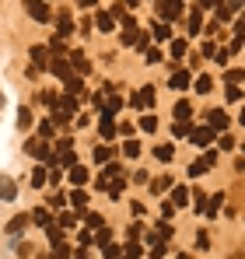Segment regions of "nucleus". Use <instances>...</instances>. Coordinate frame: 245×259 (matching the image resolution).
Returning <instances> with one entry per match:
<instances>
[{"label": "nucleus", "instance_id": "obj_40", "mask_svg": "<svg viewBox=\"0 0 245 259\" xmlns=\"http://www.w3.org/2000/svg\"><path fill=\"white\" fill-rule=\"evenodd\" d=\"M32 221H35V224H42V228H46V224H53V221H49V210H46V207H39V210L32 214Z\"/></svg>", "mask_w": 245, "mask_h": 259}, {"label": "nucleus", "instance_id": "obj_31", "mask_svg": "<svg viewBox=\"0 0 245 259\" xmlns=\"http://www.w3.org/2000/svg\"><path fill=\"white\" fill-rule=\"evenodd\" d=\"M189 119H175V126H172V133H175V137H189Z\"/></svg>", "mask_w": 245, "mask_h": 259}, {"label": "nucleus", "instance_id": "obj_46", "mask_svg": "<svg viewBox=\"0 0 245 259\" xmlns=\"http://www.w3.org/2000/svg\"><path fill=\"white\" fill-rule=\"evenodd\" d=\"M70 224H74V214H70V210H63V214H60V228H70Z\"/></svg>", "mask_w": 245, "mask_h": 259}, {"label": "nucleus", "instance_id": "obj_9", "mask_svg": "<svg viewBox=\"0 0 245 259\" xmlns=\"http://www.w3.org/2000/svg\"><path fill=\"white\" fill-rule=\"evenodd\" d=\"M49 70H53L56 77H63V81L74 74V70H70V60H63V56H53V60H49Z\"/></svg>", "mask_w": 245, "mask_h": 259}, {"label": "nucleus", "instance_id": "obj_59", "mask_svg": "<svg viewBox=\"0 0 245 259\" xmlns=\"http://www.w3.org/2000/svg\"><path fill=\"white\" fill-rule=\"evenodd\" d=\"M179 259H193V256H186V252H182V256H179Z\"/></svg>", "mask_w": 245, "mask_h": 259}, {"label": "nucleus", "instance_id": "obj_48", "mask_svg": "<svg viewBox=\"0 0 245 259\" xmlns=\"http://www.w3.org/2000/svg\"><path fill=\"white\" fill-rule=\"evenodd\" d=\"M217 144H221V147H224V151H231V147H235V144H231V137H228V133H221V140H217Z\"/></svg>", "mask_w": 245, "mask_h": 259}, {"label": "nucleus", "instance_id": "obj_18", "mask_svg": "<svg viewBox=\"0 0 245 259\" xmlns=\"http://www.w3.org/2000/svg\"><path fill=\"white\" fill-rule=\"evenodd\" d=\"M32 60H35V67H49V60H53V56H49V49H46V46H35V49H32Z\"/></svg>", "mask_w": 245, "mask_h": 259}, {"label": "nucleus", "instance_id": "obj_45", "mask_svg": "<svg viewBox=\"0 0 245 259\" xmlns=\"http://www.w3.org/2000/svg\"><path fill=\"white\" fill-rule=\"evenodd\" d=\"M228 102H242V91H238V84H228Z\"/></svg>", "mask_w": 245, "mask_h": 259}, {"label": "nucleus", "instance_id": "obj_55", "mask_svg": "<svg viewBox=\"0 0 245 259\" xmlns=\"http://www.w3.org/2000/svg\"><path fill=\"white\" fill-rule=\"evenodd\" d=\"M235 168H238V172H245V158H238V161H235Z\"/></svg>", "mask_w": 245, "mask_h": 259}, {"label": "nucleus", "instance_id": "obj_11", "mask_svg": "<svg viewBox=\"0 0 245 259\" xmlns=\"http://www.w3.org/2000/svg\"><path fill=\"white\" fill-rule=\"evenodd\" d=\"M189 140L196 144V147H207L210 140H214V130L210 126H200V130H189Z\"/></svg>", "mask_w": 245, "mask_h": 259}, {"label": "nucleus", "instance_id": "obj_50", "mask_svg": "<svg viewBox=\"0 0 245 259\" xmlns=\"http://www.w3.org/2000/svg\"><path fill=\"white\" fill-rule=\"evenodd\" d=\"M123 256H126V259H137V256H140V249H137V245H126V252H123Z\"/></svg>", "mask_w": 245, "mask_h": 259}, {"label": "nucleus", "instance_id": "obj_19", "mask_svg": "<svg viewBox=\"0 0 245 259\" xmlns=\"http://www.w3.org/2000/svg\"><path fill=\"white\" fill-rule=\"evenodd\" d=\"M25 224H28V217H14V221H11V224H7V235H14V238H21V231H25Z\"/></svg>", "mask_w": 245, "mask_h": 259}, {"label": "nucleus", "instance_id": "obj_2", "mask_svg": "<svg viewBox=\"0 0 245 259\" xmlns=\"http://www.w3.org/2000/svg\"><path fill=\"white\" fill-rule=\"evenodd\" d=\"M228 123H231V116H228L224 109H210V112H207V126L214 130V133H224Z\"/></svg>", "mask_w": 245, "mask_h": 259}, {"label": "nucleus", "instance_id": "obj_14", "mask_svg": "<svg viewBox=\"0 0 245 259\" xmlns=\"http://www.w3.org/2000/svg\"><path fill=\"white\" fill-rule=\"evenodd\" d=\"M168 203H172V207H186V203H189V189H186V186H175Z\"/></svg>", "mask_w": 245, "mask_h": 259}, {"label": "nucleus", "instance_id": "obj_56", "mask_svg": "<svg viewBox=\"0 0 245 259\" xmlns=\"http://www.w3.org/2000/svg\"><path fill=\"white\" fill-rule=\"evenodd\" d=\"M74 259H88V252H84V249H81V252H77V256H74Z\"/></svg>", "mask_w": 245, "mask_h": 259}, {"label": "nucleus", "instance_id": "obj_17", "mask_svg": "<svg viewBox=\"0 0 245 259\" xmlns=\"http://www.w3.org/2000/svg\"><path fill=\"white\" fill-rule=\"evenodd\" d=\"M168 35H172V28H168L165 21H154V28H151V39H154V42H165Z\"/></svg>", "mask_w": 245, "mask_h": 259}, {"label": "nucleus", "instance_id": "obj_8", "mask_svg": "<svg viewBox=\"0 0 245 259\" xmlns=\"http://www.w3.org/2000/svg\"><path fill=\"white\" fill-rule=\"evenodd\" d=\"M70 28H74V18H70V11H60V18H56V39L63 42V39L70 35Z\"/></svg>", "mask_w": 245, "mask_h": 259}, {"label": "nucleus", "instance_id": "obj_42", "mask_svg": "<svg viewBox=\"0 0 245 259\" xmlns=\"http://www.w3.org/2000/svg\"><path fill=\"white\" fill-rule=\"evenodd\" d=\"M39 102L46 105V109H56V95H53V91H42V95H39Z\"/></svg>", "mask_w": 245, "mask_h": 259}, {"label": "nucleus", "instance_id": "obj_25", "mask_svg": "<svg viewBox=\"0 0 245 259\" xmlns=\"http://www.w3.org/2000/svg\"><path fill=\"white\" fill-rule=\"evenodd\" d=\"M123 154H126V158H140V140H133V137H130V140L123 144Z\"/></svg>", "mask_w": 245, "mask_h": 259}, {"label": "nucleus", "instance_id": "obj_58", "mask_svg": "<svg viewBox=\"0 0 245 259\" xmlns=\"http://www.w3.org/2000/svg\"><path fill=\"white\" fill-rule=\"evenodd\" d=\"M238 119H242V123H245V109H242V116H238Z\"/></svg>", "mask_w": 245, "mask_h": 259}, {"label": "nucleus", "instance_id": "obj_1", "mask_svg": "<svg viewBox=\"0 0 245 259\" xmlns=\"http://www.w3.org/2000/svg\"><path fill=\"white\" fill-rule=\"evenodd\" d=\"M25 11H28V18H32V21H42V25H49V21H53V11H49V4H46V0H25Z\"/></svg>", "mask_w": 245, "mask_h": 259}, {"label": "nucleus", "instance_id": "obj_47", "mask_svg": "<svg viewBox=\"0 0 245 259\" xmlns=\"http://www.w3.org/2000/svg\"><path fill=\"white\" fill-rule=\"evenodd\" d=\"M39 137H42V140H49V137H53V123H42V126H39Z\"/></svg>", "mask_w": 245, "mask_h": 259}, {"label": "nucleus", "instance_id": "obj_36", "mask_svg": "<svg viewBox=\"0 0 245 259\" xmlns=\"http://www.w3.org/2000/svg\"><path fill=\"white\" fill-rule=\"evenodd\" d=\"M32 126V112L28 109H18V130H28Z\"/></svg>", "mask_w": 245, "mask_h": 259}, {"label": "nucleus", "instance_id": "obj_51", "mask_svg": "<svg viewBox=\"0 0 245 259\" xmlns=\"http://www.w3.org/2000/svg\"><path fill=\"white\" fill-rule=\"evenodd\" d=\"M105 259H119V249L116 245H105Z\"/></svg>", "mask_w": 245, "mask_h": 259}, {"label": "nucleus", "instance_id": "obj_30", "mask_svg": "<svg viewBox=\"0 0 245 259\" xmlns=\"http://www.w3.org/2000/svg\"><path fill=\"white\" fill-rule=\"evenodd\" d=\"M200 28H203V18H200V11H193L189 14V35H200Z\"/></svg>", "mask_w": 245, "mask_h": 259}, {"label": "nucleus", "instance_id": "obj_23", "mask_svg": "<svg viewBox=\"0 0 245 259\" xmlns=\"http://www.w3.org/2000/svg\"><path fill=\"white\" fill-rule=\"evenodd\" d=\"M154 158H158V161H172V158H175V147H172V144H161V147H154Z\"/></svg>", "mask_w": 245, "mask_h": 259}, {"label": "nucleus", "instance_id": "obj_29", "mask_svg": "<svg viewBox=\"0 0 245 259\" xmlns=\"http://www.w3.org/2000/svg\"><path fill=\"white\" fill-rule=\"evenodd\" d=\"M70 203H74V210H84V207H88V196H84V189H74V193H70Z\"/></svg>", "mask_w": 245, "mask_h": 259}, {"label": "nucleus", "instance_id": "obj_16", "mask_svg": "<svg viewBox=\"0 0 245 259\" xmlns=\"http://www.w3.org/2000/svg\"><path fill=\"white\" fill-rule=\"evenodd\" d=\"M147 186H151V193H154V196H161V193H168V189H172V179H168V175H161V179H154V182H147Z\"/></svg>", "mask_w": 245, "mask_h": 259}, {"label": "nucleus", "instance_id": "obj_3", "mask_svg": "<svg viewBox=\"0 0 245 259\" xmlns=\"http://www.w3.org/2000/svg\"><path fill=\"white\" fill-rule=\"evenodd\" d=\"M158 14H161V21H175L179 14H182V0H158Z\"/></svg>", "mask_w": 245, "mask_h": 259}, {"label": "nucleus", "instance_id": "obj_20", "mask_svg": "<svg viewBox=\"0 0 245 259\" xmlns=\"http://www.w3.org/2000/svg\"><path fill=\"white\" fill-rule=\"evenodd\" d=\"M46 235H49L53 245H63V228L60 224H46Z\"/></svg>", "mask_w": 245, "mask_h": 259}, {"label": "nucleus", "instance_id": "obj_34", "mask_svg": "<svg viewBox=\"0 0 245 259\" xmlns=\"http://www.w3.org/2000/svg\"><path fill=\"white\" fill-rule=\"evenodd\" d=\"M102 179H105V182H112V179H123V168H119V165H105Z\"/></svg>", "mask_w": 245, "mask_h": 259}, {"label": "nucleus", "instance_id": "obj_32", "mask_svg": "<svg viewBox=\"0 0 245 259\" xmlns=\"http://www.w3.org/2000/svg\"><path fill=\"white\" fill-rule=\"evenodd\" d=\"M109 238H112V231H109V228H98V231L91 235V242H98V245H109Z\"/></svg>", "mask_w": 245, "mask_h": 259}, {"label": "nucleus", "instance_id": "obj_28", "mask_svg": "<svg viewBox=\"0 0 245 259\" xmlns=\"http://www.w3.org/2000/svg\"><path fill=\"white\" fill-rule=\"evenodd\" d=\"M133 49H147V46H151V35H147V32H133Z\"/></svg>", "mask_w": 245, "mask_h": 259}, {"label": "nucleus", "instance_id": "obj_6", "mask_svg": "<svg viewBox=\"0 0 245 259\" xmlns=\"http://www.w3.org/2000/svg\"><path fill=\"white\" fill-rule=\"evenodd\" d=\"M53 161H56V165H74V140H60Z\"/></svg>", "mask_w": 245, "mask_h": 259}, {"label": "nucleus", "instance_id": "obj_44", "mask_svg": "<svg viewBox=\"0 0 245 259\" xmlns=\"http://www.w3.org/2000/svg\"><path fill=\"white\" fill-rule=\"evenodd\" d=\"M245 81V70H228V84H238Z\"/></svg>", "mask_w": 245, "mask_h": 259}, {"label": "nucleus", "instance_id": "obj_37", "mask_svg": "<svg viewBox=\"0 0 245 259\" xmlns=\"http://www.w3.org/2000/svg\"><path fill=\"white\" fill-rule=\"evenodd\" d=\"M84 224H88L91 231H98V228H105V221H102V214H88V217H84Z\"/></svg>", "mask_w": 245, "mask_h": 259}, {"label": "nucleus", "instance_id": "obj_27", "mask_svg": "<svg viewBox=\"0 0 245 259\" xmlns=\"http://www.w3.org/2000/svg\"><path fill=\"white\" fill-rule=\"evenodd\" d=\"M210 88H214V77H210V74H200V77H196V91H200V95H210Z\"/></svg>", "mask_w": 245, "mask_h": 259}, {"label": "nucleus", "instance_id": "obj_22", "mask_svg": "<svg viewBox=\"0 0 245 259\" xmlns=\"http://www.w3.org/2000/svg\"><path fill=\"white\" fill-rule=\"evenodd\" d=\"M102 105H105V109H102V112H119L123 98H119V95H112V91H109V95H105V102H102Z\"/></svg>", "mask_w": 245, "mask_h": 259}, {"label": "nucleus", "instance_id": "obj_12", "mask_svg": "<svg viewBox=\"0 0 245 259\" xmlns=\"http://www.w3.org/2000/svg\"><path fill=\"white\" fill-rule=\"evenodd\" d=\"M168 84L175 88V91H186V88L193 84V77H189V70H175V74L168 77Z\"/></svg>", "mask_w": 245, "mask_h": 259}, {"label": "nucleus", "instance_id": "obj_41", "mask_svg": "<svg viewBox=\"0 0 245 259\" xmlns=\"http://www.w3.org/2000/svg\"><path fill=\"white\" fill-rule=\"evenodd\" d=\"M172 56H175V60L186 56V39H175V42H172Z\"/></svg>", "mask_w": 245, "mask_h": 259}, {"label": "nucleus", "instance_id": "obj_15", "mask_svg": "<svg viewBox=\"0 0 245 259\" xmlns=\"http://www.w3.org/2000/svg\"><path fill=\"white\" fill-rule=\"evenodd\" d=\"M70 182L81 189L84 182H88V168H84V165H70Z\"/></svg>", "mask_w": 245, "mask_h": 259}, {"label": "nucleus", "instance_id": "obj_35", "mask_svg": "<svg viewBox=\"0 0 245 259\" xmlns=\"http://www.w3.org/2000/svg\"><path fill=\"white\" fill-rule=\"evenodd\" d=\"M46 182H49V175H46V168H35V172H32V186H35V189H42Z\"/></svg>", "mask_w": 245, "mask_h": 259}, {"label": "nucleus", "instance_id": "obj_7", "mask_svg": "<svg viewBox=\"0 0 245 259\" xmlns=\"http://www.w3.org/2000/svg\"><path fill=\"white\" fill-rule=\"evenodd\" d=\"M130 105H133V109H151V105H154V88H151V84L140 88V91L130 98Z\"/></svg>", "mask_w": 245, "mask_h": 259}, {"label": "nucleus", "instance_id": "obj_57", "mask_svg": "<svg viewBox=\"0 0 245 259\" xmlns=\"http://www.w3.org/2000/svg\"><path fill=\"white\" fill-rule=\"evenodd\" d=\"M126 4H130V7H137V0H126Z\"/></svg>", "mask_w": 245, "mask_h": 259}, {"label": "nucleus", "instance_id": "obj_52", "mask_svg": "<svg viewBox=\"0 0 245 259\" xmlns=\"http://www.w3.org/2000/svg\"><path fill=\"white\" fill-rule=\"evenodd\" d=\"M196 245H200V249H207V245H210V238H207V231H200V235H196Z\"/></svg>", "mask_w": 245, "mask_h": 259}, {"label": "nucleus", "instance_id": "obj_21", "mask_svg": "<svg viewBox=\"0 0 245 259\" xmlns=\"http://www.w3.org/2000/svg\"><path fill=\"white\" fill-rule=\"evenodd\" d=\"M63 84H67V95H74V98H77V95L84 91V81H81V77H74V74H70Z\"/></svg>", "mask_w": 245, "mask_h": 259}, {"label": "nucleus", "instance_id": "obj_10", "mask_svg": "<svg viewBox=\"0 0 245 259\" xmlns=\"http://www.w3.org/2000/svg\"><path fill=\"white\" fill-rule=\"evenodd\" d=\"M0 200H18V182L11 175H0Z\"/></svg>", "mask_w": 245, "mask_h": 259}, {"label": "nucleus", "instance_id": "obj_60", "mask_svg": "<svg viewBox=\"0 0 245 259\" xmlns=\"http://www.w3.org/2000/svg\"><path fill=\"white\" fill-rule=\"evenodd\" d=\"M242 151H245V144H242Z\"/></svg>", "mask_w": 245, "mask_h": 259}, {"label": "nucleus", "instance_id": "obj_33", "mask_svg": "<svg viewBox=\"0 0 245 259\" xmlns=\"http://www.w3.org/2000/svg\"><path fill=\"white\" fill-rule=\"evenodd\" d=\"M221 203H224V193H214V196H210V207H207L203 214H217V210H221Z\"/></svg>", "mask_w": 245, "mask_h": 259}, {"label": "nucleus", "instance_id": "obj_39", "mask_svg": "<svg viewBox=\"0 0 245 259\" xmlns=\"http://www.w3.org/2000/svg\"><path fill=\"white\" fill-rule=\"evenodd\" d=\"M207 168H210V165H207L203 158H200V161H193V165H189V175H193V179H200V175H203Z\"/></svg>", "mask_w": 245, "mask_h": 259}, {"label": "nucleus", "instance_id": "obj_61", "mask_svg": "<svg viewBox=\"0 0 245 259\" xmlns=\"http://www.w3.org/2000/svg\"><path fill=\"white\" fill-rule=\"evenodd\" d=\"M123 259H126V256H123Z\"/></svg>", "mask_w": 245, "mask_h": 259}, {"label": "nucleus", "instance_id": "obj_43", "mask_svg": "<svg viewBox=\"0 0 245 259\" xmlns=\"http://www.w3.org/2000/svg\"><path fill=\"white\" fill-rule=\"evenodd\" d=\"M140 130L154 133V130H158V119H154V116H144V119H140Z\"/></svg>", "mask_w": 245, "mask_h": 259}, {"label": "nucleus", "instance_id": "obj_13", "mask_svg": "<svg viewBox=\"0 0 245 259\" xmlns=\"http://www.w3.org/2000/svg\"><path fill=\"white\" fill-rule=\"evenodd\" d=\"M95 28H102V32H112V28H116V18H112L109 11H98V14H95Z\"/></svg>", "mask_w": 245, "mask_h": 259}, {"label": "nucleus", "instance_id": "obj_24", "mask_svg": "<svg viewBox=\"0 0 245 259\" xmlns=\"http://www.w3.org/2000/svg\"><path fill=\"white\" fill-rule=\"evenodd\" d=\"M189 116H193V105L179 98V102H175V119H189Z\"/></svg>", "mask_w": 245, "mask_h": 259}, {"label": "nucleus", "instance_id": "obj_54", "mask_svg": "<svg viewBox=\"0 0 245 259\" xmlns=\"http://www.w3.org/2000/svg\"><path fill=\"white\" fill-rule=\"evenodd\" d=\"M77 4H81V7H95L98 0H77Z\"/></svg>", "mask_w": 245, "mask_h": 259}, {"label": "nucleus", "instance_id": "obj_49", "mask_svg": "<svg viewBox=\"0 0 245 259\" xmlns=\"http://www.w3.org/2000/svg\"><path fill=\"white\" fill-rule=\"evenodd\" d=\"M203 161L210 165V168H214V165H217V151H207V154H203Z\"/></svg>", "mask_w": 245, "mask_h": 259}, {"label": "nucleus", "instance_id": "obj_4", "mask_svg": "<svg viewBox=\"0 0 245 259\" xmlns=\"http://www.w3.org/2000/svg\"><path fill=\"white\" fill-rule=\"evenodd\" d=\"M28 154L39 158V161H53V147H49V140H42V137L28 140Z\"/></svg>", "mask_w": 245, "mask_h": 259}, {"label": "nucleus", "instance_id": "obj_26", "mask_svg": "<svg viewBox=\"0 0 245 259\" xmlns=\"http://www.w3.org/2000/svg\"><path fill=\"white\" fill-rule=\"evenodd\" d=\"M109 158H112V147H109V144H98V147H95V161H98V165H105Z\"/></svg>", "mask_w": 245, "mask_h": 259}, {"label": "nucleus", "instance_id": "obj_53", "mask_svg": "<svg viewBox=\"0 0 245 259\" xmlns=\"http://www.w3.org/2000/svg\"><path fill=\"white\" fill-rule=\"evenodd\" d=\"M221 0H200V7H217Z\"/></svg>", "mask_w": 245, "mask_h": 259}, {"label": "nucleus", "instance_id": "obj_38", "mask_svg": "<svg viewBox=\"0 0 245 259\" xmlns=\"http://www.w3.org/2000/svg\"><path fill=\"white\" fill-rule=\"evenodd\" d=\"M144 56H147V63H161V49H158V46H147Z\"/></svg>", "mask_w": 245, "mask_h": 259}, {"label": "nucleus", "instance_id": "obj_5", "mask_svg": "<svg viewBox=\"0 0 245 259\" xmlns=\"http://www.w3.org/2000/svg\"><path fill=\"white\" fill-rule=\"evenodd\" d=\"M98 133H102V140H112V137L119 133L116 119H112V112H102V116H98Z\"/></svg>", "mask_w": 245, "mask_h": 259}]
</instances>
